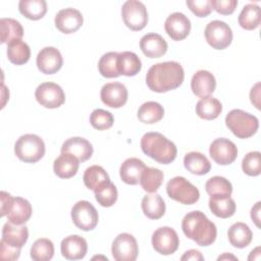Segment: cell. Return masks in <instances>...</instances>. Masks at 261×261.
<instances>
[{"label": "cell", "instance_id": "6da1fadb", "mask_svg": "<svg viewBox=\"0 0 261 261\" xmlns=\"http://www.w3.org/2000/svg\"><path fill=\"white\" fill-rule=\"evenodd\" d=\"M185 79L182 66L176 61H165L152 65L146 74V84L156 93H165L178 88Z\"/></svg>", "mask_w": 261, "mask_h": 261}, {"label": "cell", "instance_id": "7a4b0ae2", "mask_svg": "<svg viewBox=\"0 0 261 261\" xmlns=\"http://www.w3.org/2000/svg\"><path fill=\"white\" fill-rule=\"evenodd\" d=\"M181 228L186 237L202 247L210 246L216 240L217 229L215 224L199 210L185 215L181 221Z\"/></svg>", "mask_w": 261, "mask_h": 261}, {"label": "cell", "instance_id": "3957f363", "mask_svg": "<svg viewBox=\"0 0 261 261\" xmlns=\"http://www.w3.org/2000/svg\"><path fill=\"white\" fill-rule=\"evenodd\" d=\"M141 149L147 156L161 164L171 163L177 154L174 143L156 132L146 133L142 137Z\"/></svg>", "mask_w": 261, "mask_h": 261}, {"label": "cell", "instance_id": "277c9868", "mask_svg": "<svg viewBox=\"0 0 261 261\" xmlns=\"http://www.w3.org/2000/svg\"><path fill=\"white\" fill-rule=\"evenodd\" d=\"M1 216H7L8 221L14 224H24L32 216V205L21 197L13 198L7 192L0 193Z\"/></svg>", "mask_w": 261, "mask_h": 261}, {"label": "cell", "instance_id": "5b68a950", "mask_svg": "<svg viewBox=\"0 0 261 261\" xmlns=\"http://www.w3.org/2000/svg\"><path fill=\"white\" fill-rule=\"evenodd\" d=\"M225 124L236 137L248 139L258 130L259 120L242 109H232L225 116Z\"/></svg>", "mask_w": 261, "mask_h": 261}, {"label": "cell", "instance_id": "8992f818", "mask_svg": "<svg viewBox=\"0 0 261 261\" xmlns=\"http://www.w3.org/2000/svg\"><path fill=\"white\" fill-rule=\"evenodd\" d=\"M14 153L19 160L25 163H36L45 154L44 141L34 134L22 135L14 144Z\"/></svg>", "mask_w": 261, "mask_h": 261}, {"label": "cell", "instance_id": "52a82bcc", "mask_svg": "<svg viewBox=\"0 0 261 261\" xmlns=\"http://www.w3.org/2000/svg\"><path fill=\"white\" fill-rule=\"evenodd\" d=\"M166 193L169 198L184 205H193L200 198L199 190L184 176L171 178L166 185Z\"/></svg>", "mask_w": 261, "mask_h": 261}, {"label": "cell", "instance_id": "ba28073f", "mask_svg": "<svg viewBox=\"0 0 261 261\" xmlns=\"http://www.w3.org/2000/svg\"><path fill=\"white\" fill-rule=\"evenodd\" d=\"M124 24L132 31H141L148 23V12L145 4L138 0H127L121 7Z\"/></svg>", "mask_w": 261, "mask_h": 261}, {"label": "cell", "instance_id": "9c48e42d", "mask_svg": "<svg viewBox=\"0 0 261 261\" xmlns=\"http://www.w3.org/2000/svg\"><path fill=\"white\" fill-rule=\"evenodd\" d=\"M71 219L74 225L85 231L96 227L99 215L96 208L89 201H79L71 208Z\"/></svg>", "mask_w": 261, "mask_h": 261}, {"label": "cell", "instance_id": "30bf717a", "mask_svg": "<svg viewBox=\"0 0 261 261\" xmlns=\"http://www.w3.org/2000/svg\"><path fill=\"white\" fill-rule=\"evenodd\" d=\"M205 39L214 49L223 50L232 41V31L230 27L221 20H212L205 28Z\"/></svg>", "mask_w": 261, "mask_h": 261}, {"label": "cell", "instance_id": "8fae6325", "mask_svg": "<svg viewBox=\"0 0 261 261\" xmlns=\"http://www.w3.org/2000/svg\"><path fill=\"white\" fill-rule=\"evenodd\" d=\"M35 97L39 104L49 109L58 108L65 101V94L62 88L59 85L51 82H46L39 85L36 89Z\"/></svg>", "mask_w": 261, "mask_h": 261}, {"label": "cell", "instance_id": "7c38bea8", "mask_svg": "<svg viewBox=\"0 0 261 261\" xmlns=\"http://www.w3.org/2000/svg\"><path fill=\"white\" fill-rule=\"evenodd\" d=\"M111 253L116 261H135L139 253L137 240L130 233H119L112 243Z\"/></svg>", "mask_w": 261, "mask_h": 261}, {"label": "cell", "instance_id": "4fadbf2b", "mask_svg": "<svg viewBox=\"0 0 261 261\" xmlns=\"http://www.w3.org/2000/svg\"><path fill=\"white\" fill-rule=\"evenodd\" d=\"M179 245V239L176 231L169 226L157 228L152 234V246L154 250L161 255L173 254Z\"/></svg>", "mask_w": 261, "mask_h": 261}, {"label": "cell", "instance_id": "5bb4252c", "mask_svg": "<svg viewBox=\"0 0 261 261\" xmlns=\"http://www.w3.org/2000/svg\"><path fill=\"white\" fill-rule=\"evenodd\" d=\"M209 154L217 164L228 165L237 159L238 148L230 140L219 138L211 143Z\"/></svg>", "mask_w": 261, "mask_h": 261}, {"label": "cell", "instance_id": "9a60e30c", "mask_svg": "<svg viewBox=\"0 0 261 261\" xmlns=\"http://www.w3.org/2000/svg\"><path fill=\"white\" fill-rule=\"evenodd\" d=\"M55 27L63 34H72L76 32L84 22L81 11L75 8H64L59 10L55 15Z\"/></svg>", "mask_w": 261, "mask_h": 261}, {"label": "cell", "instance_id": "2e32d148", "mask_svg": "<svg viewBox=\"0 0 261 261\" xmlns=\"http://www.w3.org/2000/svg\"><path fill=\"white\" fill-rule=\"evenodd\" d=\"M63 64L61 53L55 47H45L37 55V66L45 74L57 72Z\"/></svg>", "mask_w": 261, "mask_h": 261}, {"label": "cell", "instance_id": "e0dca14e", "mask_svg": "<svg viewBox=\"0 0 261 261\" xmlns=\"http://www.w3.org/2000/svg\"><path fill=\"white\" fill-rule=\"evenodd\" d=\"M100 97L106 106L111 108H120L127 101V90L121 83H108L102 87Z\"/></svg>", "mask_w": 261, "mask_h": 261}, {"label": "cell", "instance_id": "ac0fdd59", "mask_svg": "<svg viewBox=\"0 0 261 261\" xmlns=\"http://www.w3.org/2000/svg\"><path fill=\"white\" fill-rule=\"evenodd\" d=\"M164 29L172 40L181 41L190 34L191 21L184 13L173 12L166 18Z\"/></svg>", "mask_w": 261, "mask_h": 261}, {"label": "cell", "instance_id": "d6986e66", "mask_svg": "<svg viewBox=\"0 0 261 261\" xmlns=\"http://www.w3.org/2000/svg\"><path fill=\"white\" fill-rule=\"evenodd\" d=\"M61 254L67 260L83 259L88 251L87 241L77 234H72L64 238L60 245Z\"/></svg>", "mask_w": 261, "mask_h": 261}, {"label": "cell", "instance_id": "ffe728a7", "mask_svg": "<svg viewBox=\"0 0 261 261\" xmlns=\"http://www.w3.org/2000/svg\"><path fill=\"white\" fill-rule=\"evenodd\" d=\"M140 48L145 56L159 58L166 53L168 46L162 36L156 33H149L141 38Z\"/></svg>", "mask_w": 261, "mask_h": 261}, {"label": "cell", "instance_id": "44dd1931", "mask_svg": "<svg viewBox=\"0 0 261 261\" xmlns=\"http://www.w3.org/2000/svg\"><path fill=\"white\" fill-rule=\"evenodd\" d=\"M215 88L216 81L210 71L201 69L194 73L191 81V89L197 97H208L215 91Z\"/></svg>", "mask_w": 261, "mask_h": 261}, {"label": "cell", "instance_id": "7402d4cb", "mask_svg": "<svg viewBox=\"0 0 261 261\" xmlns=\"http://www.w3.org/2000/svg\"><path fill=\"white\" fill-rule=\"evenodd\" d=\"M61 153H69L76 157L79 161H87L93 155L92 144L81 137H72L67 139L61 147Z\"/></svg>", "mask_w": 261, "mask_h": 261}, {"label": "cell", "instance_id": "603a6c76", "mask_svg": "<svg viewBox=\"0 0 261 261\" xmlns=\"http://www.w3.org/2000/svg\"><path fill=\"white\" fill-rule=\"evenodd\" d=\"M29 239V230L25 225L6 222L2 228V239L6 245L21 249Z\"/></svg>", "mask_w": 261, "mask_h": 261}, {"label": "cell", "instance_id": "cb8c5ba5", "mask_svg": "<svg viewBox=\"0 0 261 261\" xmlns=\"http://www.w3.org/2000/svg\"><path fill=\"white\" fill-rule=\"evenodd\" d=\"M146 168L145 163L139 158H127L123 161L119 168V175L123 182L127 185H137L140 182V177L143 170Z\"/></svg>", "mask_w": 261, "mask_h": 261}, {"label": "cell", "instance_id": "d4e9b609", "mask_svg": "<svg viewBox=\"0 0 261 261\" xmlns=\"http://www.w3.org/2000/svg\"><path fill=\"white\" fill-rule=\"evenodd\" d=\"M79 159L69 153H61L53 162L54 173L60 178H70L79 170Z\"/></svg>", "mask_w": 261, "mask_h": 261}, {"label": "cell", "instance_id": "484cf974", "mask_svg": "<svg viewBox=\"0 0 261 261\" xmlns=\"http://www.w3.org/2000/svg\"><path fill=\"white\" fill-rule=\"evenodd\" d=\"M227 237L230 245L234 248L243 249L250 245L253 239V233L246 223L236 222L228 228Z\"/></svg>", "mask_w": 261, "mask_h": 261}, {"label": "cell", "instance_id": "4316f807", "mask_svg": "<svg viewBox=\"0 0 261 261\" xmlns=\"http://www.w3.org/2000/svg\"><path fill=\"white\" fill-rule=\"evenodd\" d=\"M184 165L188 171L196 175H203L210 171L211 163L208 158L200 152H189L185 155Z\"/></svg>", "mask_w": 261, "mask_h": 261}, {"label": "cell", "instance_id": "83f0119b", "mask_svg": "<svg viewBox=\"0 0 261 261\" xmlns=\"http://www.w3.org/2000/svg\"><path fill=\"white\" fill-rule=\"evenodd\" d=\"M117 67L120 74L125 76H134L140 72L142 62L139 56L130 51H123L118 53Z\"/></svg>", "mask_w": 261, "mask_h": 261}, {"label": "cell", "instance_id": "f1b7e54d", "mask_svg": "<svg viewBox=\"0 0 261 261\" xmlns=\"http://www.w3.org/2000/svg\"><path fill=\"white\" fill-rule=\"evenodd\" d=\"M142 210L144 214L150 219H159L165 213V203L160 195L151 193L144 196L142 199Z\"/></svg>", "mask_w": 261, "mask_h": 261}, {"label": "cell", "instance_id": "f546056e", "mask_svg": "<svg viewBox=\"0 0 261 261\" xmlns=\"http://www.w3.org/2000/svg\"><path fill=\"white\" fill-rule=\"evenodd\" d=\"M221 111L222 105L220 101L211 96L201 98L196 104V113L202 119H215L219 116Z\"/></svg>", "mask_w": 261, "mask_h": 261}, {"label": "cell", "instance_id": "4dcf8cb0", "mask_svg": "<svg viewBox=\"0 0 261 261\" xmlns=\"http://www.w3.org/2000/svg\"><path fill=\"white\" fill-rule=\"evenodd\" d=\"M209 208L215 216L228 218L236 212V202L230 197L210 196Z\"/></svg>", "mask_w": 261, "mask_h": 261}, {"label": "cell", "instance_id": "1f68e13d", "mask_svg": "<svg viewBox=\"0 0 261 261\" xmlns=\"http://www.w3.org/2000/svg\"><path fill=\"white\" fill-rule=\"evenodd\" d=\"M164 116V108L155 101L143 103L138 110V118L140 121L148 124H153L160 121Z\"/></svg>", "mask_w": 261, "mask_h": 261}, {"label": "cell", "instance_id": "d6a6232c", "mask_svg": "<svg viewBox=\"0 0 261 261\" xmlns=\"http://www.w3.org/2000/svg\"><path fill=\"white\" fill-rule=\"evenodd\" d=\"M239 24L248 31L255 30L259 27L261 21L260 7L255 3H249L245 5L239 14Z\"/></svg>", "mask_w": 261, "mask_h": 261}, {"label": "cell", "instance_id": "836d02e7", "mask_svg": "<svg viewBox=\"0 0 261 261\" xmlns=\"http://www.w3.org/2000/svg\"><path fill=\"white\" fill-rule=\"evenodd\" d=\"M7 57L13 64H24L31 57V49L25 42L14 40L7 45Z\"/></svg>", "mask_w": 261, "mask_h": 261}, {"label": "cell", "instance_id": "e575fe53", "mask_svg": "<svg viewBox=\"0 0 261 261\" xmlns=\"http://www.w3.org/2000/svg\"><path fill=\"white\" fill-rule=\"evenodd\" d=\"M19 12L29 19H41L47 12L45 0H20L18 3Z\"/></svg>", "mask_w": 261, "mask_h": 261}, {"label": "cell", "instance_id": "d590c367", "mask_svg": "<svg viewBox=\"0 0 261 261\" xmlns=\"http://www.w3.org/2000/svg\"><path fill=\"white\" fill-rule=\"evenodd\" d=\"M163 172L154 167H147L143 170L140 177V185L147 193H155L163 182Z\"/></svg>", "mask_w": 261, "mask_h": 261}, {"label": "cell", "instance_id": "8d00e7d4", "mask_svg": "<svg viewBox=\"0 0 261 261\" xmlns=\"http://www.w3.org/2000/svg\"><path fill=\"white\" fill-rule=\"evenodd\" d=\"M1 43H10L14 40H21L23 36V29L19 21L13 18H1Z\"/></svg>", "mask_w": 261, "mask_h": 261}, {"label": "cell", "instance_id": "74e56055", "mask_svg": "<svg viewBox=\"0 0 261 261\" xmlns=\"http://www.w3.org/2000/svg\"><path fill=\"white\" fill-rule=\"evenodd\" d=\"M83 179H84L85 186L92 191L97 190L103 184L110 180L108 173L100 165H92L88 167L85 170Z\"/></svg>", "mask_w": 261, "mask_h": 261}, {"label": "cell", "instance_id": "f35d334b", "mask_svg": "<svg viewBox=\"0 0 261 261\" xmlns=\"http://www.w3.org/2000/svg\"><path fill=\"white\" fill-rule=\"evenodd\" d=\"M205 190L210 196L230 197L232 193V186L228 179L223 176L210 177L205 184Z\"/></svg>", "mask_w": 261, "mask_h": 261}, {"label": "cell", "instance_id": "ab89813d", "mask_svg": "<svg viewBox=\"0 0 261 261\" xmlns=\"http://www.w3.org/2000/svg\"><path fill=\"white\" fill-rule=\"evenodd\" d=\"M54 255V245L46 238L38 239L31 248V258L35 261H48Z\"/></svg>", "mask_w": 261, "mask_h": 261}, {"label": "cell", "instance_id": "60d3db41", "mask_svg": "<svg viewBox=\"0 0 261 261\" xmlns=\"http://www.w3.org/2000/svg\"><path fill=\"white\" fill-rule=\"evenodd\" d=\"M117 52H107L100 58L98 62V68L102 76L112 79L120 75L117 67Z\"/></svg>", "mask_w": 261, "mask_h": 261}, {"label": "cell", "instance_id": "b9f144b4", "mask_svg": "<svg viewBox=\"0 0 261 261\" xmlns=\"http://www.w3.org/2000/svg\"><path fill=\"white\" fill-rule=\"evenodd\" d=\"M94 193L96 201L102 207H111L117 200V189L111 180L103 184Z\"/></svg>", "mask_w": 261, "mask_h": 261}, {"label": "cell", "instance_id": "7bdbcfd3", "mask_svg": "<svg viewBox=\"0 0 261 261\" xmlns=\"http://www.w3.org/2000/svg\"><path fill=\"white\" fill-rule=\"evenodd\" d=\"M114 117L111 112L106 111L104 109H95L92 111L90 115V123L91 125L98 129V130H104L108 129L113 125Z\"/></svg>", "mask_w": 261, "mask_h": 261}, {"label": "cell", "instance_id": "ee69618b", "mask_svg": "<svg viewBox=\"0 0 261 261\" xmlns=\"http://www.w3.org/2000/svg\"><path fill=\"white\" fill-rule=\"evenodd\" d=\"M243 171L250 176H257L261 173V154L258 151L249 152L242 161Z\"/></svg>", "mask_w": 261, "mask_h": 261}, {"label": "cell", "instance_id": "f6af8a7d", "mask_svg": "<svg viewBox=\"0 0 261 261\" xmlns=\"http://www.w3.org/2000/svg\"><path fill=\"white\" fill-rule=\"evenodd\" d=\"M186 4L198 17H205L213 10L211 0H188Z\"/></svg>", "mask_w": 261, "mask_h": 261}, {"label": "cell", "instance_id": "bcb514c9", "mask_svg": "<svg viewBox=\"0 0 261 261\" xmlns=\"http://www.w3.org/2000/svg\"><path fill=\"white\" fill-rule=\"evenodd\" d=\"M211 4H212V8L223 15H228L231 14L237 5H238V1L237 0H211Z\"/></svg>", "mask_w": 261, "mask_h": 261}, {"label": "cell", "instance_id": "7dc6e473", "mask_svg": "<svg viewBox=\"0 0 261 261\" xmlns=\"http://www.w3.org/2000/svg\"><path fill=\"white\" fill-rule=\"evenodd\" d=\"M20 255V249L6 245L4 242H0V258L2 260L13 261Z\"/></svg>", "mask_w": 261, "mask_h": 261}, {"label": "cell", "instance_id": "c3c4849f", "mask_svg": "<svg viewBox=\"0 0 261 261\" xmlns=\"http://www.w3.org/2000/svg\"><path fill=\"white\" fill-rule=\"evenodd\" d=\"M181 261H189V260H194V261H203L204 257L201 254V252H199L198 250L195 249H191L189 251H187L181 257H180Z\"/></svg>", "mask_w": 261, "mask_h": 261}, {"label": "cell", "instance_id": "681fc988", "mask_svg": "<svg viewBox=\"0 0 261 261\" xmlns=\"http://www.w3.org/2000/svg\"><path fill=\"white\" fill-rule=\"evenodd\" d=\"M250 99L251 102L255 105V107L257 109H260V83H257L250 92Z\"/></svg>", "mask_w": 261, "mask_h": 261}, {"label": "cell", "instance_id": "f907efd6", "mask_svg": "<svg viewBox=\"0 0 261 261\" xmlns=\"http://www.w3.org/2000/svg\"><path fill=\"white\" fill-rule=\"evenodd\" d=\"M260 202H257L251 209V218L257 227H260Z\"/></svg>", "mask_w": 261, "mask_h": 261}, {"label": "cell", "instance_id": "816d5d0a", "mask_svg": "<svg viewBox=\"0 0 261 261\" xmlns=\"http://www.w3.org/2000/svg\"><path fill=\"white\" fill-rule=\"evenodd\" d=\"M224 259H232V260H238V258H237V257H234L233 255H230V254H226V253L218 257V260H224Z\"/></svg>", "mask_w": 261, "mask_h": 261}]
</instances>
